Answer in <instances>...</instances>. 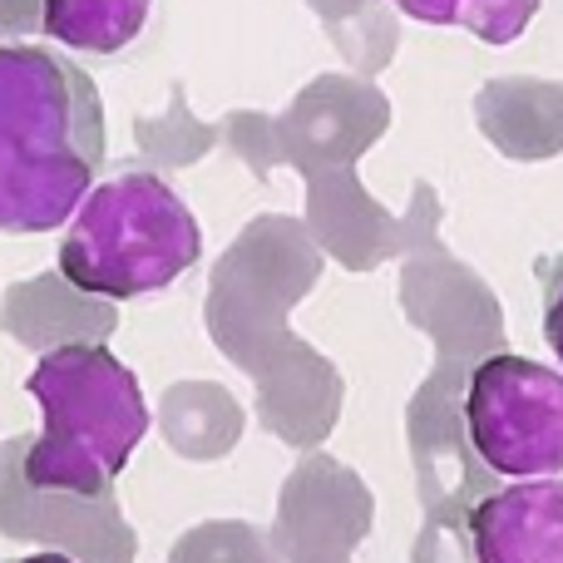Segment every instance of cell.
I'll return each mask as SVG.
<instances>
[{
  "label": "cell",
  "instance_id": "cell-11",
  "mask_svg": "<svg viewBox=\"0 0 563 563\" xmlns=\"http://www.w3.org/2000/svg\"><path fill=\"white\" fill-rule=\"evenodd\" d=\"M154 0H40V25L75 55H119L144 35Z\"/></svg>",
  "mask_w": 563,
  "mask_h": 563
},
{
  "label": "cell",
  "instance_id": "cell-3",
  "mask_svg": "<svg viewBox=\"0 0 563 563\" xmlns=\"http://www.w3.org/2000/svg\"><path fill=\"white\" fill-rule=\"evenodd\" d=\"M25 390L45 410V430L20 435L25 489L104 499L148 435V406L134 371L99 341H65L35 361Z\"/></svg>",
  "mask_w": 563,
  "mask_h": 563
},
{
  "label": "cell",
  "instance_id": "cell-12",
  "mask_svg": "<svg viewBox=\"0 0 563 563\" xmlns=\"http://www.w3.org/2000/svg\"><path fill=\"white\" fill-rule=\"evenodd\" d=\"M390 5H400L410 20H426V25L470 30L485 45H515L544 0H390Z\"/></svg>",
  "mask_w": 563,
  "mask_h": 563
},
{
  "label": "cell",
  "instance_id": "cell-4",
  "mask_svg": "<svg viewBox=\"0 0 563 563\" xmlns=\"http://www.w3.org/2000/svg\"><path fill=\"white\" fill-rule=\"evenodd\" d=\"M203 253V228L194 208L158 174H129L99 184L69 218L59 243V273L85 297H148L178 282Z\"/></svg>",
  "mask_w": 563,
  "mask_h": 563
},
{
  "label": "cell",
  "instance_id": "cell-6",
  "mask_svg": "<svg viewBox=\"0 0 563 563\" xmlns=\"http://www.w3.org/2000/svg\"><path fill=\"white\" fill-rule=\"evenodd\" d=\"M311 228L346 267H376L400 253H430L440 247V198L430 184H416V208L390 218L361 194L356 174H311Z\"/></svg>",
  "mask_w": 563,
  "mask_h": 563
},
{
  "label": "cell",
  "instance_id": "cell-2",
  "mask_svg": "<svg viewBox=\"0 0 563 563\" xmlns=\"http://www.w3.org/2000/svg\"><path fill=\"white\" fill-rule=\"evenodd\" d=\"M104 104L69 55L0 45V233H55L95 194Z\"/></svg>",
  "mask_w": 563,
  "mask_h": 563
},
{
  "label": "cell",
  "instance_id": "cell-1",
  "mask_svg": "<svg viewBox=\"0 0 563 563\" xmlns=\"http://www.w3.org/2000/svg\"><path fill=\"white\" fill-rule=\"evenodd\" d=\"M400 307L426 336H435V371L410 400V460L420 475V505L440 525H470V509L495 495V470L475 455L465 426V396L479 361L505 351V307L475 267L445 247L416 253L400 273Z\"/></svg>",
  "mask_w": 563,
  "mask_h": 563
},
{
  "label": "cell",
  "instance_id": "cell-5",
  "mask_svg": "<svg viewBox=\"0 0 563 563\" xmlns=\"http://www.w3.org/2000/svg\"><path fill=\"white\" fill-rule=\"evenodd\" d=\"M470 445L495 475H563V376L529 356L499 351L479 361L465 396Z\"/></svg>",
  "mask_w": 563,
  "mask_h": 563
},
{
  "label": "cell",
  "instance_id": "cell-15",
  "mask_svg": "<svg viewBox=\"0 0 563 563\" xmlns=\"http://www.w3.org/2000/svg\"><path fill=\"white\" fill-rule=\"evenodd\" d=\"M534 273H539V287H544V341L563 361V253L539 257Z\"/></svg>",
  "mask_w": 563,
  "mask_h": 563
},
{
  "label": "cell",
  "instance_id": "cell-10",
  "mask_svg": "<svg viewBox=\"0 0 563 563\" xmlns=\"http://www.w3.org/2000/svg\"><path fill=\"white\" fill-rule=\"evenodd\" d=\"M475 124L509 164H549L563 154V79H489L475 95Z\"/></svg>",
  "mask_w": 563,
  "mask_h": 563
},
{
  "label": "cell",
  "instance_id": "cell-16",
  "mask_svg": "<svg viewBox=\"0 0 563 563\" xmlns=\"http://www.w3.org/2000/svg\"><path fill=\"white\" fill-rule=\"evenodd\" d=\"M10 563H75L69 554H59V549H45V554H30V559H10Z\"/></svg>",
  "mask_w": 563,
  "mask_h": 563
},
{
  "label": "cell",
  "instance_id": "cell-14",
  "mask_svg": "<svg viewBox=\"0 0 563 563\" xmlns=\"http://www.w3.org/2000/svg\"><path fill=\"white\" fill-rule=\"evenodd\" d=\"M410 563H479L475 544H470V525H440V519H426Z\"/></svg>",
  "mask_w": 563,
  "mask_h": 563
},
{
  "label": "cell",
  "instance_id": "cell-7",
  "mask_svg": "<svg viewBox=\"0 0 563 563\" xmlns=\"http://www.w3.org/2000/svg\"><path fill=\"white\" fill-rule=\"evenodd\" d=\"M371 534V495L336 460H307L291 475L277 525L282 563H351V549Z\"/></svg>",
  "mask_w": 563,
  "mask_h": 563
},
{
  "label": "cell",
  "instance_id": "cell-9",
  "mask_svg": "<svg viewBox=\"0 0 563 563\" xmlns=\"http://www.w3.org/2000/svg\"><path fill=\"white\" fill-rule=\"evenodd\" d=\"M479 563H563V479H525L470 509Z\"/></svg>",
  "mask_w": 563,
  "mask_h": 563
},
{
  "label": "cell",
  "instance_id": "cell-8",
  "mask_svg": "<svg viewBox=\"0 0 563 563\" xmlns=\"http://www.w3.org/2000/svg\"><path fill=\"white\" fill-rule=\"evenodd\" d=\"M287 124H291V139H297V158L307 168V178L317 174V164H331V174H336L361 148H371L386 134L390 104L376 85L327 75L297 99Z\"/></svg>",
  "mask_w": 563,
  "mask_h": 563
},
{
  "label": "cell",
  "instance_id": "cell-13",
  "mask_svg": "<svg viewBox=\"0 0 563 563\" xmlns=\"http://www.w3.org/2000/svg\"><path fill=\"white\" fill-rule=\"evenodd\" d=\"M311 5L327 15V25L336 30V35H346V15L361 25V40H366L371 49V65H386L390 55H396V20L386 15V10H376L371 0H311Z\"/></svg>",
  "mask_w": 563,
  "mask_h": 563
}]
</instances>
